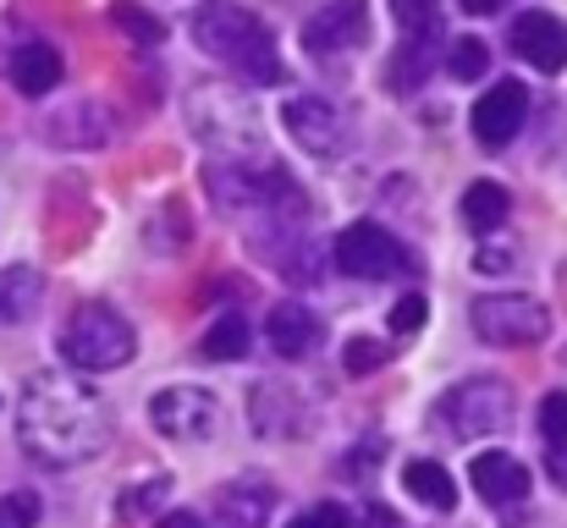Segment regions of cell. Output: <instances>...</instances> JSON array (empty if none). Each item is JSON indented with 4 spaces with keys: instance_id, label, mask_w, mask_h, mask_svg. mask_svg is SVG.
Returning a JSON list of instances; mask_svg holds the SVG:
<instances>
[{
    "instance_id": "1",
    "label": "cell",
    "mask_w": 567,
    "mask_h": 528,
    "mask_svg": "<svg viewBox=\"0 0 567 528\" xmlns=\"http://www.w3.org/2000/svg\"><path fill=\"white\" fill-rule=\"evenodd\" d=\"M17 441L44 468H78L105 452L111 418H105V402L78 374L44 369L28 380V391L17 402Z\"/></svg>"
},
{
    "instance_id": "2",
    "label": "cell",
    "mask_w": 567,
    "mask_h": 528,
    "mask_svg": "<svg viewBox=\"0 0 567 528\" xmlns=\"http://www.w3.org/2000/svg\"><path fill=\"white\" fill-rule=\"evenodd\" d=\"M188 33L204 55H215L220 66H231L243 83H281L276 39H270V28L254 11H243L231 0H209V6H198L188 17Z\"/></svg>"
},
{
    "instance_id": "3",
    "label": "cell",
    "mask_w": 567,
    "mask_h": 528,
    "mask_svg": "<svg viewBox=\"0 0 567 528\" xmlns=\"http://www.w3.org/2000/svg\"><path fill=\"white\" fill-rule=\"evenodd\" d=\"M204 187H209V204L226 209V215H292L303 209L298 187L276 172H254V166H231V161H209L204 166Z\"/></svg>"
},
{
    "instance_id": "4",
    "label": "cell",
    "mask_w": 567,
    "mask_h": 528,
    "mask_svg": "<svg viewBox=\"0 0 567 528\" xmlns=\"http://www.w3.org/2000/svg\"><path fill=\"white\" fill-rule=\"evenodd\" d=\"M133 352H138L133 325H127L116 309H105V303H83V309H72V320L61 325V358H66L72 369L105 374V369L133 363Z\"/></svg>"
},
{
    "instance_id": "5",
    "label": "cell",
    "mask_w": 567,
    "mask_h": 528,
    "mask_svg": "<svg viewBox=\"0 0 567 528\" xmlns=\"http://www.w3.org/2000/svg\"><path fill=\"white\" fill-rule=\"evenodd\" d=\"M331 259L342 265V276H359V281H396V276H413L419 270L413 253H408V242H396L375 220L342 226V237L331 242Z\"/></svg>"
},
{
    "instance_id": "6",
    "label": "cell",
    "mask_w": 567,
    "mask_h": 528,
    "mask_svg": "<svg viewBox=\"0 0 567 528\" xmlns=\"http://www.w3.org/2000/svg\"><path fill=\"white\" fill-rule=\"evenodd\" d=\"M474 337L491 348H535L551 337V309L535 298H480L474 303Z\"/></svg>"
},
{
    "instance_id": "7",
    "label": "cell",
    "mask_w": 567,
    "mask_h": 528,
    "mask_svg": "<svg viewBox=\"0 0 567 528\" xmlns=\"http://www.w3.org/2000/svg\"><path fill=\"white\" fill-rule=\"evenodd\" d=\"M441 418L457 435H496L513 418V385L496 380V374H474V380H463L441 396Z\"/></svg>"
},
{
    "instance_id": "8",
    "label": "cell",
    "mask_w": 567,
    "mask_h": 528,
    "mask_svg": "<svg viewBox=\"0 0 567 528\" xmlns=\"http://www.w3.org/2000/svg\"><path fill=\"white\" fill-rule=\"evenodd\" d=\"M281 122H287L292 144H298V149H309V155H320V161H331V155H348V149H353V116H348V111H337L331 100H315V94L287 100V105H281Z\"/></svg>"
},
{
    "instance_id": "9",
    "label": "cell",
    "mask_w": 567,
    "mask_h": 528,
    "mask_svg": "<svg viewBox=\"0 0 567 528\" xmlns=\"http://www.w3.org/2000/svg\"><path fill=\"white\" fill-rule=\"evenodd\" d=\"M215 396L198 391V385H166L150 396V424L172 441H204L215 429Z\"/></svg>"
},
{
    "instance_id": "10",
    "label": "cell",
    "mask_w": 567,
    "mask_h": 528,
    "mask_svg": "<svg viewBox=\"0 0 567 528\" xmlns=\"http://www.w3.org/2000/svg\"><path fill=\"white\" fill-rule=\"evenodd\" d=\"M524 116H529V89L524 83H513V77H502L496 89H485L480 100H474V138L485 144V149H507L513 138H518V127H524Z\"/></svg>"
},
{
    "instance_id": "11",
    "label": "cell",
    "mask_w": 567,
    "mask_h": 528,
    "mask_svg": "<svg viewBox=\"0 0 567 528\" xmlns=\"http://www.w3.org/2000/svg\"><path fill=\"white\" fill-rule=\"evenodd\" d=\"M364 39H370V0H326L303 28L309 55H342L359 50Z\"/></svg>"
},
{
    "instance_id": "12",
    "label": "cell",
    "mask_w": 567,
    "mask_h": 528,
    "mask_svg": "<svg viewBox=\"0 0 567 528\" xmlns=\"http://www.w3.org/2000/svg\"><path fill=\"white\" fill-rule=\"evenodd\" d=\"M513 55L529 61L535 72H563L567 66V22L551 11H518L513 17Z\"/></svg>"
},
{
    "instance_id": "13",
    "label": "cell",
    "mask_w": 567,
    "mask_h": 528,
    "mask_svg": "<svg viewBox=\"0 0 567 528\" xmlns=\"http://www.w3.org/2000/svg\"><path fill=\"white\" fill-rule=\"evenodd\" d=\"M468 479H474V490H480L491 507H513V501L529 496V468H524L518 457H507V452H480V457L468 463Z\"/></svg>"
},
{
    "instance_id": "14",
    "label": "cell",
    "mask_w": 567,
    "mask_h": 528,
    "mask_svg": "<svg viewBox=\"0 0 567 528\" xmlns=\"http://www.w3.org/2000/svg\"><path fill=\"white\" fill-rule=\"evenodd\" d=\"M265 342H270L276 358H309V352L320 348V320H315V309H303V303H276L270 320H265Z\"/></svg>"
},
{
    "instance_id": "15",
    "label": "cell",
    "mask_w": 567,
    "mask_h": 528,
    "mask_svg": "<svg viewBox=\"0 0 567 528\" xmlns=\"http://www.w3.org/2000/svg\"><path fill=\"white\" fill-rule=\"evenodd\" d=\"M61 50L55 44H44V39H28V44H17V55H11V89L17 94H28V100H44L50 89H61Z\"/></svg>"
},
{
    "instance_id": "16",
    "label": "cell",
    "mask_w": 567,
    "mask_h": 528,
    "mask_svg": "<svg viewBox=\"0 0 567 528\" xmlns=\"http://www.w3.org/2000/svg\"><path fill=\"white\" fill-rule=\"evenodd\" d=\"M270 507H276V490H270L265 479H231V485L215 496L220 528H265Z\"/></svg>"
},
{
    "instance_id": "17",
    "label": "cell",
    "mask_w": 567,
    "mask_h": 528,
    "mask_svg": "<svg viewBox=\"0 0 567 528\" xmlns=\"http://www.w3.org/2000/svg\"><path fill=\"white\" fill-rule=\"evenodd\" d=\"M44 133H50V144H61V149H100V144H111L116 122H111V111H100L94 100H83V105L61 111Z\"/></svg>"
},
{
    "instance_id": "18",
    "label": "cell",
    "mask_w": 567,
    "mask_h": 528,
    "mask_svg": "<svg viewBox=\"0 0 567 528\" xmlns=\"http://www.w3.org/2000/svg\"><path fill=\"white\" fill-rule=\"evenodd\" d=\"M39 298H44V276H39L33 265H11V270H0V331L33 320Z\"/></svg>"
},
{
    "instance_id": "19",
    "label": "cell",
    "mask_w": 567,
    "mask_h": 528,
    "mask_svg": "<svg viewBox=\"0 0 567 528\" xmlns=\"http://www.w3.org/2000/svg\"><path fill=\"white\" fill-rule=\"evenodd\" d=\"M402 485H408V496L424 501L430 513H452V507H457V485H452V474H446L441 463H430V457H413V463L402 468Z\"/></svg>"
},
{
    "instance_id": "20",
    "label": "cell",
    "mask_w": 567,
    "mask_h": 528,
    "mask_svg": "<svg viewBox=\"0 0 567 528\" xmlns=\"http://www.w3.org/2000/svg\"><path fill=\"white\" fill-rule=\"evenodd\" d=\"M507 209H513V198H507L502 182H474V187L463 193V226L480 231V237H491V231L507 220Z\"/></svg>"
},
{
    "instance_id": "21",
    "label": "cell",
    "mask_w": 567,
    "mask_h": 528,
    "mask_svg": "<svg viewBox=\"0 0 567 528\" xmlns=\"http://www.w3.org/2000/svg\"><path fill=\"white\" fill-rule=\"evenodd\" d=\"M248 352V320L237 314V309H226L209 331H204V342H198V358H209V363H237Z\"/></svg>"
},
{
    "instance_id": "22",
    "label": "cell",
    "mask_w": 567,
    "mask_h": 528,
    "mask_svg": "<svg viewBox=\"0 0 567 528\" xmlns=\"http://www.w3.org/2000/svg\"><path fill=\"white\" fill-rule=\"evenodd\" d=\"M111 22H116V28H127V33H133V44H144V50H150V44H166V22H161V17H150L138 0H116V6H111Z\"/></svg>"
},
{
    "instance_id": "23",
    "label": "cell",
    "mask_w": 567,
    "mask_h": 528,
    "mask_svg": "<svg viewBox=\"0 0 567 528\" xmlns=\"http://www.w3.org/2000/svg\"><path fill=\"white\" fill-rule=\"evenodd\" d=\"M446 72L457 83H474L491 72V44L485 39H452V55H446Z\"/></svg>"
},
{
    "instance_id": "24",
    "label": "cell",
    "mask_w": 567,
    "mask_h": 528,
    "mask_svg": "<svg viewBox=\"0 0 567 528\" xmlns=\"http://www.w3.org/2000/svg\"><path fill=\"white\" fill-rule=\"evenodd\" d=\"M166 496H172V479H144L133 496H122V501H116V513H122V518H150V513H161V507H166Z\"/></svg>"
},
{
    "instance_id": "25",
    "label": "cell",
    "mask_w": 567,
    "mask_h": 528,
    "mask_svg": "<svg viewBox=\"0 0 567 528\" xmlns=\"http://www.w3.org/2000/svg\"><path fill=\"white\" fill-rule=\"evenodd\" d=\"M385 342H375V337H353L348 348H342V369L348 374H375V369H385Z\"/></svg>"
},
{
    "instance_id": "26",
    "label": "cell",
    "mask_w": 567,
    "mask_h": 528,
    "mask_svg": "<svg viewBox=\"0 0 567 528\" xmlns=\"http://www.w3.org/2000/svg\"><path fill=\"white\" fill-rule=\"evenodd\" d=\"M33 524H39V496L33 490L0 496V528H33Z\"/></svg>"
},
{
    "instance_id": "27",
    "label": "cell",
    "mask_w": 567,
    "mask_h": 528,
    "mask_svg": "<svg viewBox=\"0 0 567 528\" xmlns=\"http://www.w3.org/2000/svg\"><path fill=\"white\" fill-rule=\"evenodd\" d=\"M435 11H441V0H391V17L408 33H430L435 28Z\"/></svg>"
},
{
    "instance_id": "28",
    "label": "cell",
    "mask_w": 567,
    "mask_h": 528,
    "mask_svg": "<svg viewBox=\"0 0 567 528\" xmlns=\"http://www.w3.org/2000/svg\"><path fill=\"white\" fill-rule=\"evenodd\" d=\"M540 435H546L551 446H567V391H551V396L540 402Z\"/></svg>"
},
{
    "instance_id": "29",
    "label": "cell",
    "mask_w": 567,
    "mask_h": 528,
    "mask_svg": "<svg viewBox=\"0 0 567 528\" xmlns=\"http://www.w3.org/2000/svg\"><path fill=\"white\" fill-rule=\"evenodd\" d=\"M424 320H430V303H424L419 292H408V298H402V303L391 309V331H396V337H413V331H419Z\"/></svg>"
},
{
    "instance_id": "30",
    "label": "cell",
    "mask_w": 567,
    "mask_h": 528,
    "mask_svg": "<svg viewBox=\"0 0 567 528\" xmlns=\"http://www.w3.org/2000/svg\"><path fill=\"white\" fill-rule=\"evenodd\" d=\"M287 528H353L348 518V507H337V501H320V507H309V513H298Z\"/></svg>"
},
{
    "instance_id": "31",
    "label": "cell",
    "mask_w": 567,
    "mask_h": 528,
    "mask_svg": "<svg viewBox=\"0 0 567 528\" xmlns=\"http://www.w3.org/2000/svg\"><path fill=\"white\" fill-rule=\"evenodd\" d=\"M419 55H424V50H419V44H408V50H402V61L391 66V77H396V94H413V89H419Z\"/></svg>"
},
{
    "instance_id": "32",
    "label": "cell",
    "mask_w": 567,
    "mask_h": 528,
    "mask_svg": "<svg viewBox=\"0 0 567 528\" xmlns=\"http://www.w3.org/2000/svg\"><path fill=\"white\" fill-rule=\"evenodd\" d=\"M474 270H485V276H502V270H507V253H502V248H491V253H480V259H474Z\"/></svg>"
},
{
    "instance_id": "33",
    "label": "cell",
    "mask_w": 567,
    "mask_h": 528,
    "mask_svg": "<svg viewBox=\"0 0 567 528\" xmlns=\"http://www.w3.org/2000/svg\"><path fill=\"white\" fill-rule=\"evenodd\" d=\"M155 528H204V524H198L193 513H166V518H161Z\"/></svg>"
},
{
    "instance_id": "34",
    "label": "cell",
    "mask_w": 567,
    "mask_h": 528,
    "mask_svg": "<svg viewBox=\"0 0 567 528\" xmlns=\"http://www.w3.org/2000/svg\"><path fill=\"white\" fill-rule=\"evenodd\" d=\"M546 463H551V479H563L567 485V446H551V457H546Z\"/></svg>"
},
{
    "instance_id": "35",
    "label": "cell",
    "mask_w": 567,
    "mask_h": 528,
    "mask_svg": "<svg viewBox=\"0 0 567 528\" xmlns=\"http://www.w3.org/2000/svg\"><path fill=\"white\" fill-rule=\"evenodd\" d=\"M463 11L468 17H491V11H502V0H463Z\"/></svg>"
},
{
    "instance_id": "36",
    "label": "cell",
    "mask_w": 567,
    "mask_h": 528,
    "mask_svg": "<svg viewBox=\"0 0 567 528\" xmlns=\"http://www.w3.org/2000/svg\"><path fill=\"white\" fill-rule=\"evenodd\" d=\"M370 528H402V524H396L385 507H370Z\"/></svg>"
}]
</instances>
